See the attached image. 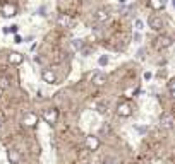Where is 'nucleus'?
Here are the masks:
<instances>
[{
  "label": "nucleus",
  "mask_w": 175,
  "mask_h": 164,
  "mask_svg": "<svg viewBox=\"0 0 175 164\" xmlns=\"http://www.w3.org/2000/svg\"><path fill=\"white\" fill-rule=\"evenodd\" d=\"M148 24H149V27L153 31H162L163 29V21H162V17H158V16H149V19H148Z\"/></svg>",
  "instance_id": "1"
},
{
  "label": "nucleus",
  "mask_w": 175,
  "mask_h": 164,
  "mask_svg": "<svg viewBox=\"0 0 175 164\" xmlns=\"http://www.w3.org/2000/svg\"><path fill=\"white\" fill-rule=\"evenodd\" d=\"M57 118H58L57 109H45L43 111V120L47 121V123H50V125L57 123Z\"/></svg>",
  "instance_id": "2"
},
{
  "label": "nucleus",
  "mask_w": 175,
  "mask_h": 164,
  "mask_svg": "<svg viewBox=\"0 0 175 164\" xmlns=\"http://www.w3.org/2000/svg\"><path fill=\"white\" fill-rule=\"evenodd\" d=\"M0 12H2V16H5V17H14L16 12H17V9H16V5L14 4H9V2H7V4L2 5Z\"/></svg>",
  "instance_id": "3"
},
{
  "label": "nucleus",
  "mask_w": 175,
  "mask_h": 164,
  "mask_svg": "<svg viewBox=\"0 0 175 164\" xmlns=\"http://www.w3.org/2000/svg\"><path fill=\"white\" fill-rule=\"evenodd\" d=\"M131 113H132V109H131V106H129L127 103L118 104V108H117V115H118V116L127 118V116H131Z\"/></svg>",
  "instance_id": "4"
},
{
  "label": "nucleus",
  "mask_w": 175,
  "mask_h": 164,
  "mask_svg": "<svg viewBox=\"0 0 175 164\" xmlns=\"http://www.w3.org/2000/svg\"><path fill=\"white\" fill-rule=\"evenodd\" d=\"M173 116L172 115H168V113H165L162 116V120H160V125H162V128H173Z\"/></svg>",
  "instance_id": "5"
},
{
  "label": "nucleus",
  "mask_w": 175,
  "mask_h": 164,
  "mask_svg": "<svg viewBox=\"0 0 175 164\" xmlns=\"http://www.w3.org/2000/svg\"><path fill=\"white\" fill-rule=\"evenodd\" d=\"M22 123L26 127H35L36 123H38V116H36L35 113H26L24 118H22Z\"/></svg>",
  "instance_id": "6"
},
{
  "label": "nucleus",
  "mask_w": 175,
  "mask_h": 164,
  "mask_svg": "<svg viewBox=\"0 0 175 164\" xmlns=\"http://www.w3.org/2000/svg\"><path fill=\"white\" fill-rule=\"evenodd\" d=\"M86 145L89 151H96L98 147H100V140H98L96 137H93V135H89V137H86Z\"/></svg>",
  "instance_id": "7"
},
{
  "label": "nucleus",
  "mask_w": 175,
  "mask_h": 164,
  "mask_svg": "<svg viewBox=\"0 0 175 164\" xmlns=\"http://www.w3.org/2000/svg\"><path fill=\"white\" fill-rule=\"evenodd\" d=\"M41 77H43L45 82H48V84H55V82H57V75H55L52 70H43V72H41Z\"/></svg>",
  "instance_id": "8"
},
{
  "label": "nucleus",
  "mask_w": 175,
  "mask_h": 164,
  "mask_svg": "<svg viewBox=\"0 0 175 164\" xmlns=\"http://www.w3.org/2000/svg\"><path fill=\"white\" fill-rule=\"evenodd\" d=\"M22 60H24V56H22L21 53H17V52H10V53H9V62H10L12 65L22 63Z\"/></svg>",
  "instance_id": "9"
},
{
  "label": "nucleus",
  "mask_w": 175,
  "mask_h": 164,
  "mask_svg": "<svg viewBox=\"0 0 175 164\" xmlns=\"http://www.w3.org/2000/svg\"><path fill=\"white\" fill-rule=\"evenodd\" d=\"M172 45V38L170 36H160L156 39V46L158 48H168Z\"/></svg>",
  "instance_id": "10"
},
{
  "label": "nucleus",
  "mask_w": 175,
  "mask_h": 164,
  "mask_svg": "<svg viewBox=\"0 0 175 164\" xmlns=\"http://www.w3.org/2000/svg\"><path fill=\"white\" fill-rule=\"evenodd\" d=\"M105 82H106V75L103 72H98V73L93 75V84H95V86H103Z\"/></svg>",
  "instance_id": "11"
},
{
  "label": "nucleus",
  "mask_w": 175,
  "mask_h": 164,
  "mask_svg": "<svg viewBox=\"0 0 175 164\" xmlns=\"http://www.w3.org/2000/svg\"><path fill=\"white\" fill-rule=\"evenodd\" d=\"M108 17H110V14H108V10H106V9H100V10L96 12V16H95L96 22H105Z\"/></svg>",
  "instance_id": "12"
},
{
  "label": "nucleus",
  "mask_w": 175,
  "mask_h": 164,
  "mask_svg": "<svg viewBox=\"0 0 175 164\" xmlns=\"http://www.w3.org/2000/svg\"><path fill=\"white\" fill-rule=\"evenodd\" d=\"M57 24L60 27H69L70 26V17H69V16H65V14H62V16H58V17H57Z\"/></svg>",
  "instance_id": "13"
},
{
  "label": "nucleus",
  "mask_w": 175,
  "mask_h": 164,
  "mask_svg": "<svg viewBox=\"0 0 175 164\" xmlns=\"http://www.w3.org/2000/svg\"><path fill=\"white\" fill-rule=\"evenodd\" d=\"M165 2H166V0H151L149 5H151L155 10H162L163 7H165Z\"/></svg>",
  "instance_id": "14"
},
{
  "label": "nucleus",
  "mask_w": 175,
  "mask_h": 164,
  "mask_svg": "<svg viewBox=\"0 0 175 164\" xmlns=\"http://www.w3.org/2000/svg\"><path fill=\"white\" fill-rule=\"evenodd\" d=\"M9 161L12 164H17L19 161H21V155H19L17 151H9Z\"/></svg>",
  "instance_id": "15"
},
{
  "label": "nucleus",
  "mask_w": 175,
  "mask_h": 164,
  "mask_svg": "<svg viewBox=\"0 0 175 164\" xmlns=\"http://www.w3.org/2000/svg\"><path fill=\"white\" fill-rule=\"evenodd\" d=\"M70 46H72V50H76V52H81V50H83V39H72V41H70Z\"/></svg>",
  "instance_id": "16"
},
{
  "label": "nucleus",
  "mask_w": 175,
  "mask_h": 164,
  "mask_svg": "<svg viewBox=\"0 0 175 164\" xmlns=\"http://www.w3.org/2000/svg\"><path fill=\"white\" fill-rule=\"evenodd\" d=\"M143 27H144V22L141 21V19H136V21H134V29H136V31H143Z\"/></svg>",
  "instance_id": "17"
},
{
  "label": "nucleus",
  "mask_w": 175,
  "mask_h": 164,
  "mask_svg": "<svg viewBox=\"0 0 175 164\" xmlns=\"http://www.w3.org/2000/svg\"><path fill=\"white\" fill-rule=\"evenodd\" d=\"M106 63H108V56H106V55H101L100 58H98V65H100V67H105Z\"/></svg>",
  "instance_id": "18"
},
{
  "label": "nucleus",
  "mask_w": 175,
  "mask_h": 164,
  "mask_svg": "<svg viewBox=\"0 0 175 164\" xmlns=\"http://www.w3.org/2000/svg\"><path fill=\"white\" fill-rule=\"evenodd\" d=\"M7 87H9V79L0 77V89H7Z\"/></svg>",
  "instance_id": "19"
},
{
  "label": "nucleus",
  "mask_w": 175,
  "mask_h": 164,
  "mask_svg": "<svg viewBox=\"0 0 175 164\" xmlns=\"http://www.w3.org/2000/svg\"><path fill=\"white\" fill-rule=\"evenodd\" d=\"M17 29H19V26H9V27H4V33H17Z\"/></svg>",
  "instance_id": "20"
},
{
  "label": "nucleus",
  "mask_w": 175,
  "mask_h": 164,
  "mask_svg": "<svg viewBox=\"0 0 175 164\" xmlns=\"http://www.w3.org/2000/svg\"><path fill=\"white\" fill-rule=\"evenodd\" d=\"M134 41H136V43H141V41H143V34H141V31H136V33H134Z\"/></svg>",
  "instance_id": "21"
},
{
  "label": "nucleus",
  "mask_w": 175,
  "mask_h": 164,
  "mask_svg": "<svg viewBox=\"0 0 175 164\" xmlns=\"http://www.w3.org/2000/svg\"><path fill=\"white\" fill-rule=\"evenodd\" d=\"M134 128H136V132H139V134H146V132H148V127H139V125H136Z\"/></svg>",
  "instance_id": "22"
},
{
  "label": "nucleus",
  "mask_w": 175,
  "mask_h": 164,
  "mask_svg": "<svg viewBox=\"0 0 175 164\" xmlns=\"http://www.w3.org/2000/svg\"><path fill=\"white\" fill-rule=\"evenodd\" d=\"M168 89H170L172 96L175 98V80H172V82H170V86H168Z\"/></svg>",
  "instance_id": "23"
},
{
  "label": "nucleus",
  "mask_w": 175,
  "mask_h": 164,
  "mask_svg": "<svg viewBox=\"0 0 175 164\" xmlns=\"http://www.w3.org/2000/svg\"><path fill=\"white\" fill-rule=\"evenodd\" d=\"M151 77H153L151 72H144V80H151Z\"/></svg>",
  "instance_id": "24"
},
{
  "label": "nucleus",
  "mask_w": 175,
  "mask_h": 164,
  "mask_svg": "<svg viewBox=\"0 0 175 164\" xmlns=\"http://www.w3.org/2000/svg\"><path fill=\"white\" fill-rule=\"evenodd\" d=\"M14 43H22V38L19 34H16V36H14Z\"/></svg>",
  "instance_id": "25"
},
{
  "label": "nucleus",
  "mask_w": 175,
  "mask_h": 164,
  "mask_svg": "<svg viewBox=\"0 0 175 164\" xmlns=\"http://www.w3.org/2000/svg\"><path fill=\"white\" fill-rule=\"evenodd\" d=\"M137 56H139V58H143V56H144V50H139V52H137Z\"/></svg>",
  "instance_id": "26"
},
{
  "label": "nucleus",
  "mask_w": 175,
  "mask_h": 164,
  "mask_svg": "<svg viewBox=\"0 0 175 164\" xmlns=\"http://www.w3.org/2000/svg\"><path fill=\"white\" fill-rule=\"evenodd\" d=\"M103 164H115V162H114V161H112V159H106V161H105V162H103Z\"/></svg>",
  "instance_id": "27"
},
{
  "label": "nucleus",
  "mask_w": 175,
  "mask_h": 164,
  "mask_svg": "<svg viewBox=\"0 0 175 164\" xmlns=\"http://www.w3.org/2000/svg\"><path fill=\"white\" fill-rule=\"evenodd\" d=\"M118 2H120V4H125V2H127V0H118Z\"/></svg>",
  "instance_id": "28"
},
{
  "label": "nucleus",
  "mask_w": 175,
  "mask_h": 164,
  "mask_svg": "<svg viewBox=\"0 0 175 164\" xmlns=\"http://www.w3.org/2000/svg\"><path fill=\"white\" fill-rule=\"evenodd\" d=\"M172 4H173V7H175V0H172Z\"/></svg>",
  "instance_id": "29"
},
{
  "label": "nucleus",
  "mask_w": 175,
  "mask_h": 164,
  "mask_svg": "<svg viewBox=\"0 0 175 164\" xmlns=\"http://www.w3.org/2000/svg\"><path fill=\"white\" fill-rule=\"evenodd\" d=\"M0 127H2V121H0Z\"/></svg>",
  "instance_id": "30"
}]
</instances>
